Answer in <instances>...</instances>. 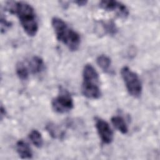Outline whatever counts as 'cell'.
I'll return each mask as SVG.
<instances>
[{
	"instance_id": "ba28073f",
	"label": "cell",
	"mask_w": 160,
	"mask_h": 160,
	"mask_svg": "<svg viewBox=\"0 0 160 160\" xmlns=\"http://www.w3.org/2000/svg\"><path fill=\"white\" fill-rule=\"evenodd\" d=\"M28 65L29 72L35 74L42 72L45 69V64L42 59L37 56L31 58L28 62Z\"/></svg>"
},
{
	"instance_id": "5bb4252c",
	"label": "cell",
	"mask_w": 160,
	"mask_h": 160,
	"mask_svg": "<svg viewBox=\"0 0 160 160\" xmlns=\"http://www.w3.org/2000/svg\"><path fill=\"white\" fill-rule=\"evenodd\" d=\"M16 72L17 76L22 81L28 79L29 77V71L26 64H24V62H19L16 64Z\"/></svg>"
},
{
	"instance_id": "7c38bea8",
	"label": "cell",
	"mask_w": 160,
	"mask_h": 160,
	"mask_svg": "<svg viewBox=\"0 0 160 160\" xmlns=\"http://www.w3.org/2000/svg\"><path fill=\"white\" fill-rule=\"evenodd\" d=\"M96 62L104 72L111 73V61L108 56L104 54L99 55L96 59Z\"/></svg>"
},
{
	"instance_id": "4fadbf2b",
	"label": "cell",
	"mask_w": 160,
	"mask_h": 160,
	"mask_svg": "<svg viewBox=\"0 0 160 160\" xmlns=\"http://www.w3.org/2000/svg\"><path fill=\"white\" fill-rule=\"evenodd\" d=\"M111 122L113 126L122 134H126L128 128L124 119L119 116H114L111 118Z\"/></svg>"
},
{
	"instance_id": "ac0fdd59",
	"label": "cell",
	"mask_w": 160,
	"mask_h": 160,
	"mask_svg": "<svg viewBox=\"0 0 160 160\" xmlns=\"http://www.w3.org/2000/svg\"><path fill=\"white\" fill-rule=\"evenodd\" d=\"M6 109L5 108L3 107L2 105H1V119L2 120L3 118L6 116Z\"/></svg>"
},
{
	"instance_id": "5b68a950",
	"label": "cell",
	"mask_w": 160,
	"mask_h": 160,
	"mask_svg": "<svg viewBox=\"0 0 160 160\" xmlns=\"http://www.w3.org/2000/svg\"><path fill=\"white\" fill-rule=\"evenodd\" d=\"M52 109L58 113H65L74 107L73 99L69 92L63 88L59 89L58 95L51 102Z\"/></svg>"
},
{
	"instance_id": "2e32d148",
	"label": "cell",
	"mask_w": 160,
	"mask_h": 160,
	"mask_svg": "<svg viewBox=\"0 0 160 160\" xmlns=\"http://www.w3.org/2000/svg\"><path fill=\"white\" fill-rule=\"evenodd\" d=\"M12 23L9 21H8L4 17H3L2 15L1 16V33L6 32V31H8L11 26Z\"/></svg>"
},
{
	"instance_id": "3957f363",
	"label": "cell",
	"mask_w": 160,
	"mask_h": 160,
	"mask_svg": "<svg viewBox=\"0 0 160 160\" xmlns=\"http://www.w3.org/2000/svg\"><path fill=\"white\" fill-rule=\"evenodd\" d=\"M82 78L81 92L83 96L89 99H99L101 96V89L99 86V74L91 64H87L84 66Z\"/></svg>"
},
{
	"instance_id": "8fae6325",
	"label": "cell",
	"mask_w": 160,
	"mask_h": 160,
	"mask_svg": "<svg viewBox=\"0 0 160 160\" xmlns=\"http://www.w3.org/2000/svg\"><path fill=\"white\" fill-rule=\"evenodd\" d=\"M46 129L49 134L54 139H62L64 137V132L53 122H48L46 125Z\"/></svg>"
},
{
	"instance_id": "8992f818",
	"label": "cell",
	"mask_w": 160,
	"mask_h": 160,
	"mask_svg": "<svg viewBox=\"0 0 160 160\" xmlns=\"http://www.w3.org/2000/svg\"><path fill=\"white\" fill-rule=\"evenodd\" d=\"M99 7L107 11L115 12L119 17L126 18L129 15V10L123 3L112 0H104L99 2Z\"/></svg>"
},
{
	"instance_id": "e0dca14e",
	"label": "cell",
	"mask_w": 160,
	"mask_h": 160,
	"mask_svg": "<svg viewBox=\"0 0 160 160\" xmlns=\"http://www.w3.org/2000/svg\"><path fill=\"white\" fill-rule=\"evenodd\" d=\"M73 2L74 4H76L77 5H78L79 6H81L86 5L87 4L88 1H84V0H82V1L78 0V1H73Z\"/></svg>"
},
{
	"instance_id": "7a4b0ae2",
	"label": "cell",
	"mask_w": 160,
	"mask_h": 160,
	"mask_svg": "<svg viewBox=\"0 0 160 160\" xmlns=\"http://www.w3.org/2000/svg\"><path fill=\"white\" fill-rule=\"evenodd\" d=\"M52 27L56 38L62 42L70 51H77L81 44L79 34L69 28L61 18L54 17L51 20Z\"/></svg>"
},
{
	"instance_id": "9c48e42d",
	"label": "cell",
	"mask_w": 160,
	"mask_h": 160,
	"mask_svg": "<svg viewBox=\"0 0 160 160\" xmlns=\"http://www.w3.org/2000/svg\"><path fill=\"white\" fill-rule=\"evenodd\" d=\"M16 149L19 157L22 159H30L32 157V152L31 148L26 142L22 139L17 142Z\"/></svg>"
},
{
	"instance_id": "6da1fadb",
	"label": "cell",
	"mask_w": 160,
	"mask_h": 160,
	"mask_svg": "<svg viewBox=\"0 0 160 160\" xmlns=\"http://www.w3.org/2000/svg\"><path fill=\"white\" fill-rule=\"evenodd\" d=\"M5 9L16 14L20 23L29 36H34L38 31V23L34 8L28 3L22 1H8Z\"/></svg>"
},
{
	"instance_id": "30bf717a",
	"label": "cell",
	"mask_w": 160,
	"mask_h": 160,
	"mask_svg": "<svg viewBox=\"0 0 160 160\" xmlns=\"http://www.w3.org/2000/svg\"><path fill=\"white\" fill-rule=\"evenodd\" d=\"M99 25L102 29L103 34H108L109 36H114L118 32V28L112 20L101 21L99 22Z\"/></svg>"
},
{
	"instance_id": "9a60e30c",
	"label": "cell",
	"mask_w": 160,
	"mask_h": 160,
	"mask_svg": "<svg viewBox=\"0 0 160 160\" xmlns=\"http://www.w3.org/2000/svg\"><path fill=\"white\" fill-rule=\"evenodd\" d=\"M29 138L36 147L38 148L42 147L43 144V139L41 133L38 130H32L29 134Z\"/></svg>"
},
{
	"instance_id": "52a82bcc",
	"label": "cell",
	"mask_w": 160,
	"mask_h": 160,
	"mask_svg": "<svg viewBox=\"0 0 160 160\" xmlns=\"http://www.w3.org/2000/svg\"><path fill=\"white\" fill-rule=\"evenodd\" d=\"M95 126L101 141L106 144L111 143L113 140V132L109 124L100 118H95Z\"/></svg>"
},
{
	"instance_id": "277c9868",
	"label": "cell",
	"mask_w": 160,
	"mask_h": 160,
	"mask_svg": "<svg viewBox=\"0 0 160 160\" xmlns=\"http://www.w3.org/2000/svg\"><path fill=\"white\" fill-rule=\"evenodd\" d=\"M121 77L129 94L134 98H138L142 92V84L138 75L128 66L121 70Z\"/></svg>"
}]
</instances>
